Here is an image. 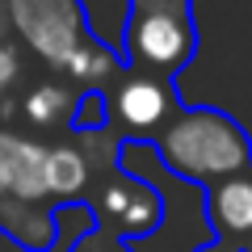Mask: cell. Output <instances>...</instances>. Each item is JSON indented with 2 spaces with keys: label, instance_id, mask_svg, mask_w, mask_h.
<instances>
[{
  "label": "cell",
  "instance_id": "7",
  "mask_svg": "<svg viewBox=\"0 0 252 252\" xmlns=\"http://www.w3.org/2000/svg\"><path fill=\"white\" fill-rule=\"evenodd\" d=\"M206 219H210V231L219 240L252 231V172L227 177L206 189Z\"/></svg>",
  "mask_w": 252,
  "mask_h": 252
},
{
  "label": "cell",
  "instance_id": "1",
  "mask_svg": "<svg viewBox=\"0 0 252 252\" xmlns=\"http://www.w3.org/2000/svg\"><path fill=\"white\" fill-rule=\"evenodd\" d=\"M160 164L185 185H219L252 172V139L231 114L215 105L181 109L156 139Z\"/></svg>",
  "mask_w": 252,
  "mask_h": 252
},
{
  "label": "cell",
  "instance_id": "10",
  "mask_svg": "<svg viewBox=\"0 0 252 252\" xmlns=\"http://www.w3.org/2000/svg\"><path fill=\"white\" fill-rule=\"evenodd\" d=\"M26 118L34 126H59V122H72L76 114V97L63 84H38V89L26 93Z\"/></svg>",
  "mask_w": 252,
  "mask_h": 252
},
{
  "label": "cell",
  "instance_id": "8",
  "mask_svg": "<svg viewBox=\"0 0 252 252\" xmlns=\"http://www.w3.org/2000/svg\"><path fill=\"white\" fill-rule=\"evenodd\" d=\"M89 189V160L76 147H46V198L72 206Z\"/></svg>",
  "mask_w": 252,
  "mask_h": 252
},
{
  "label": "cell",
  "instance_id": "5",
  "mask_svg": "<svg viewBox=\"0 0 252 252\" xmlns=\"http://www.w3.org/2000/svg\"><path fill=\"white\" fill-rule=\"evenodd\" d=\"M177 114L181 105H177V93H172V80H160V76L130 72L118 80L114 97H109V118H118L135 143L143 135H160Z\"/></svg>",
  "mask_w": 252,
  "mask_h": 252
},
{
  "label": "cell",
  "instance_id": "12",
  "mask_svg": "<svg viewBox=\"0 0 252 252\" xmlns=\"http://www.w3.org/2000/svg\"><path fill=\"white\" fill-rule=\"evenodd\" d=\"M72 252H135V248L122 244V240H114V235H105V231H84Z\"/></svg>",
  "mask_w": 252,
  "mask_h": 252
},
{
  "label": "cell",
  "instance_id": "14",
  "mask_svg": "<svg viewBox=\"0 0 252 252\" xmlns=\"http://www.w3.org/2000/svg\"><path fill=\"white\" fill-rule=\"evenodd\" d=\"M198 252H240V248H227V244L223 240H215V244H202V248Z\"/></svg>",
  "mask_w": 252,
  "mask_h": 252
},
{
  "label": "cell",
  "instance_id": "13",
  "mask_svg": "<svg viewBox=\"0 0 252 252\" xmlns=\"http://www.w3.org/2000/svg\"><path fill=\"white\" fill-rule=\"evenodd\" d=\"M17 72H21V59H17V46L13 42H4L0 38V97L13 89V80H17Z\"/></svg>",
  "mask_w": 252,
  "mask_h": 252
},
{
  "label": "cell",
  "instance_id": "4",
  "mask_svg": "<svg viewBox=\"0 0 252 252\" xmlns=\"http://www.w3.org/2000/svg\"><path fill=\"white\" fill-rule=\"evenodd\" d=\"M97 219L105 235L135 244L164 223V198L152 181L135 177V172H118L97 189Z\"/></svg>",
  "mask_w": 252,
  "mask_h": 252
},
{
  "label": "cell",
  "instance_id": "6",
  "mask_svg": "<svg viewBox=\"0 0 252 252\" xmlns=\"http://www.w3.org/2000/svg\"><path fill=\"white\" fill-rule=\"evenodd\" d=\"M46 202V147L0 126V206Z\"/></svg>",
  "mask_w": 252,
  "mask_h": 252
},
{
  "label": "cell",
  "instance_id": "2",
  "mask_svg": "<svg viewBox=\"0 0 252 252\" xmlns=\"http://www.w3.org/2000/svg\"><path fill=\"white\" fill-rule=\"evenodd\" d=\"M198 55L193 0H130L122 26V63L143 76H172Z\"/></svg>",
  "mask_w": 252,
  "mask_h": 252
},
{
  "label": "cell",
  "instance_id": "3",
  "mask_svg": "<svg viewBox=\"0 0 252 252\" xmlns=\"http://www.w3.org/2000/svg\"><path fill=\"white\" fill-rule=\"evenodd\" d=\"M4 13H9V26L21 34V42L59 72L93 38L89 26H84L80 0H9Z\"/></svg>",
  "mask_w": 252,
  "mask_h": 252
},
{
  "label": "cell",
  "instance_id": "9",
  "mask_svg": "<svg viewBox=\"0 0 252 252\" xmlns=\"http://www.w3.org/2000/svg\"><path fill=\"white\" fill-rule=\"evenodd\" d=\"M118 67H122V55H118L114 46H105L101 38H89V42L76 51V59L63 67V76H67V80H84V84L97 89V84L109 80Z\"/></svg>",
  "mask_w": 252,
  "mask_h": 252
},
{
  "label": "cell",
  "instance_id": "11",
  "mask_svg": "<svg viewBox=\"0 0 252 252\" xmlns=\"http://www.w3.org/2000/svg\"><path fill=\"white\" fill-rule=\"evenodd\" d=\"M105 122H109V97L101 89H84L80 97H76L72 126L80 130V135H93V130H101Z\"/></svg>",
  "mask_w": 252,
  "mask_h": 252
}]
</instances>
